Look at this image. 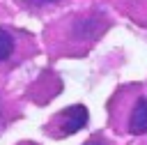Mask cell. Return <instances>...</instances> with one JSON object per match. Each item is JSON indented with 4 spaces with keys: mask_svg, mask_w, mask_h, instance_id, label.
I'll use <instances>...</instances> for the list:
<instances>
[{
    "mask_svg": "<svg viewBox=\"0 0 147 145\" xmlns=\"http://www.w3.org/2000/svg\"><path fill=\"white\" fill-rule=\"evenodd\" d=\"M62 133L69 136V133H76L80 131L85 124H87V108L76 104V106H69L64 113H62Z\"/></svg>",
    "mask_w": 147,
    "mask_h": 145,
    "instance_id": "obj_1",
    "label": "cell"
},
{
    "mask_svg": "<svg viewBox=\"0 0 147 145\" xmlns=\"http://www.w3.org/2000/svg\"><path fill=\"white\" fill-rule=\"evenodd\" d=\"M129 131L140 136L147 131V97H138L129 117Z\"/></svg>",
    "mask_w": 147,
    "mask_h": 145,
    "instance_id": "obj_2",
    "label": "cell"
},
{
    "mask_svg": "<svg viewBox=\"0 0 147 145\" xmlns=\"http://www.w3.org/2000/svg\"><path fill=\"white\" fill-rule=\"evenodd\" d=\"M103 23H101V18L94 14V16H80V18H76L74 23H71V35L76 37V39H90V37H94V32L101 28Z\"/></svg>",
    "mask_w": 147,
    "mask_h": 145,
    "instance_id": "obj_3",
    "label": "cell"
},
{
    "mask_svg": "<svg viewBox=\"0 0 147 145\" xmlns=\"http://www.w3.org/2000/svg\"><path fill=\"white\" fill-rule=\"evenodd\" d=\"M11 51H14V37H11L9 30L0 28V62L7 60L11 55Z\"/></svg>",
    "mask_w": 147,
    "mask_h": 145,
    "instance_id": "obj_4",
    "label": "cell"
},
{
    "mask_svg": "<svg viewBox=\"0 0 147 145\" xmlns=\"http://www.w3.org/2000/svg\"><path fill=\"white\" fill-rule=\"evenodd\" d=\"M30 5H51V2H57V0H28Z\"/></svg>",
    "mask_w": 147,
    "mask_h": 145,
    "instance_id": "obj_5",
    "label": "cell"
},
{
    "mask_svg": "<svg viewBox=\"0 0 147 145\" xmlns=\"http://www.w3.org/2000/svg\"><path fill=\"white\" fill-rule=\"evenodd\" d=\"M85 145H103V143H101V140H87Z\"/></svg>",
    "mask_w": 147,
    "mask_h": 145,
    "instance_id": "obj_6",
    "label": "cell"
}]
</instances>
